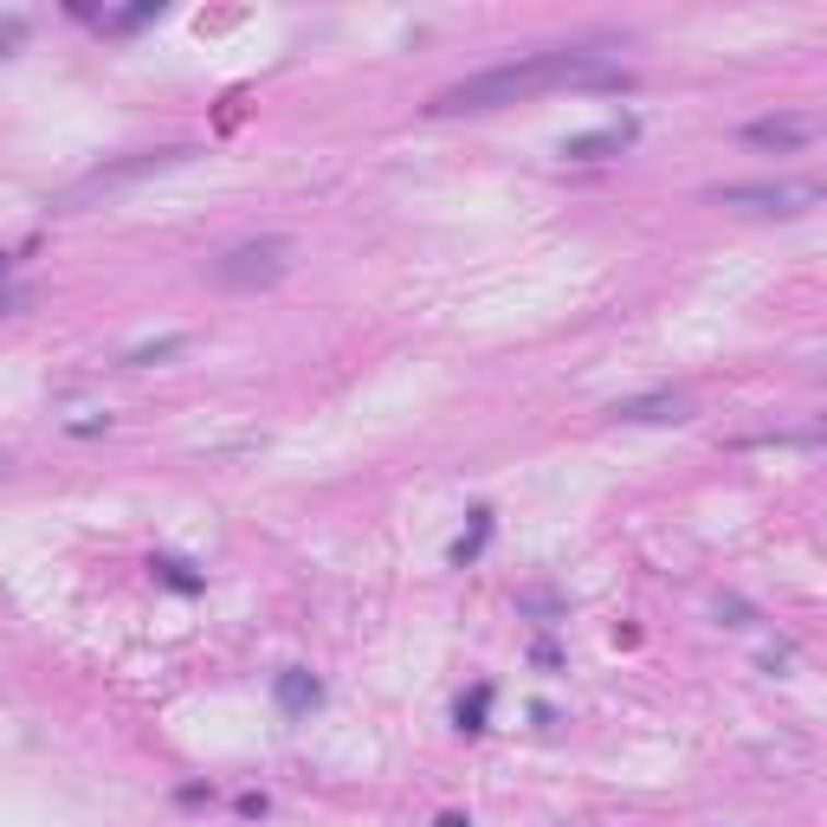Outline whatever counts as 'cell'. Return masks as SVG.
<instances>
[{
  "mask_svg": "<svg viewBox=\"0 0 827 827\" xmlns=\"http://www.w3.org/2000/svg\"><path fill=\"white\" fill-rule=\"evenodd\" d=\"M104 427H110L104 414H91V420H71V433H78V440H91V433H104Z\"/></svg>",
  "mask_w": 827,
  "mask_h": 827,
  "instance_id": "ac0fdd59",
  "label": "cell"
},
{
  "mask_svg": "<svg viewBox=\"0 0 827 827\" xmlns=\"http://www.w3.org/2000/svg\"><path fill=\"white\" fill-rule=\"evenodd\" d=\"M485 711H491V686H473L459 698V731H485Z\"/></svg>",
  "mask_w": 827,
  "mask_h": 827,
  "instance_id": "7c38bea8",
  "label": "cell"
},
{
  "mask_svg": "<svg viewBox=\"0 0 827 827\" xmlns=\"http://www.w3.org/2000/svg\"><path fill=\"white\" fill-rule=\"evenodd\" d=\"M517 608H531V615H562V602H556V595H544V589L517 595Z\"/></svg>",
  "mask_w": 827,
  "mask_h": 827,
  "instance_id": "9a60e30c",
  "label": "cell"
},
{
  "mask_svg": "<svg viewBox=\"0 0 827 827\" xmlns=\"http://www.w3.org/2000/svg\"><path fill=\"white\" fill-rule=\"evenodd\" d=\"M201 149L195 142H168V149H137V155H117V162H97L91 175H78L71 188L53 195V213H84V207L110 201V195H124V188H137L149 175H162V168H182V162H195Z\"/></svg>",
  "mask_w": 827,
  "mask_h": 827,
  "instance_id": "7a4b0ae2",
  "label": "cell"
},
{
  "mask_svg": "<svg viewBox=\"0 0 827 827\" xmlns=\"http://www.w3.org/2000/svg\"><path fill=\"white\" fill-rule=\"evenodd\" d=\"M531 660H537V666H544V673H556V666H562V653H556L550 640H537V647H531Z\"/></svg>",
  "mask_w": 827,
  "mask_h": 827,
  "instance_id": "e0dca14e",
  "label": "cell"
},
{
  "mask_svg": "<svg viewBox=\"0 0 827 827\" xmlns=\"http://www.w3.org/2000/svg\"><path fill=\"white\" fill-rule=\"evenodd\" d=\"M188 343H195V337H182V330H175V337H155V343H137V349H124V356H117V369H155V362L182 356Z\"/></svg>",
  "mask_w": 827,
  "mask_h": 827,
  "instance_id": "9c48e42d",
  "label": "cell"
},
{
  "mask_svg": "<svg viewBox=\"0 0 827 827\" xmlns=\"http://www.w3.org/2000/svg\"><path fill=\"white\" fill-rule=\"evenodd\" d=\"M718 615L731 620V627H750V608H744V602H724V608H718Z\"/></svg>",
  "mask_w": 827,
  "mask_h": 827,
  "instance_id": "d6986e66",
  "label": "cell"
},
{
  "mask_svg": "<svg viewBox=\"0 0 827 827\" xmlns=\"http://www.w3.org/2000/svg\"><path fill=\"white\" fill-rule=\"evenodd\" d=\"M633 137H640V124H633V117H615L608 130L569 137L562 142V155H569V162H608V155H620V149H633Z\"/></svg>",
  "mask_w": 827,
  "mask_h": 827,
  "instance_id": "5b68a950",
  "label": "cell"
},
{
  "mask_svg": "<svg viewBox=\"0 0 827 827\" xmlns=\"http://www.w3.org/2000/svg\"><path fill=\"white\" fill-rule=\"evenodd\" d=\"M149 569H155L175 595H201V589H207V575H195V569H188V562H175V556H155Z\"/></svg>",
  "mask_w": 827,
  "mask_h": 827,
  "instance_id": "8fae6325",
  "label": "cell"
},
{
  "mask_svg": "<svg viewBox=\"0 0 827 827\" xmlns=\"http://www.w3.org/2000/svg\"><path fill=\"white\" fill-rule=\"evenodd\" d=\"M718 207H750V213H802V207L822 201L815 182H731V188H711Z\"/></svg>",
  "mask_w": 827,
  "mask_h": 827,
  "instance_id": "277c9868",
  "label": "cell"
},
{
  "mask_svg": "<svg viewBox=\"0 0 827 827\" xmlns=\"http://www.w3.org/2000/svg\"><path fill=\"white\" fill-rule=\"evenodd\" d=\"M544 91H633V71L602 53H582V46H550V53H524V59H504V66L433 91L427 117H479V110L544 97Z\"/></svg>",
  "mask_w": 827,
  "mask_h": 827,
  "instance_id": "6da1fadb",
  "label": "cell"
},
{
  "mask_svg": "<svg viewBox=\"0 0 827 827\" xmlns=\"http://www.w3.org/2000/svg\"><path fill=\"white\" fill-rule=\"evenodd\" d=\"M808 137H815L808 117H757V124H744V142H757V149H802Z\"/></svg>",
  "mask_w": 827,
  "mask_h": 827,
  "instance_id": "8992f818",
  "label": "cell"
},
{
  "mask_svg": "<svg viewBox=\"0 0 827 827\" xmlns=\"http://www.w3.org/2000/svg\"><path fill=\"white\" fill-rule=\"evenodd\" d=\"M162 13V0H137V7H124V13H97L110 33H130V26H142V20H155Z\"/></svg>",
  "mask_w": 827,
  "mask_h": 827,
  "instance_id": "4fadbf2b",
  "label": "cell"
},
{
  "mask_svg": "<svg viewBox=\"0 0 827 827\" xmlns=\"http://www.w3.org/2000/svg\"><path fill=\"white\" fill-rule=\"evenodd\" d=\"M485 544H491V511L479 504V511H473V531H466V537L453 544V562H459V569H466V562H479Z\"/></svg>",
  "mask_w": 827,
  "mask_h": 827,
  "instance_id": "30bf717a",
  "label": "cell"
},
{
  "mask_svg": "<svg viewBox=\"0 0 827 827\" xmlns=\"http://www.w3.org/2000/svg\"><path fill=\"white\" fill-rule=\"evenodd\" d=\"M20 39H26V20H20V13H7V20H0V53H13Z\"/></svg>",
  "mask_w": 827,
  "mask_h": 827,
  "instance_id": "2e32d148",
  "label": "cell"
},
{
  "mask_svg": "<svg viewBox=\"0 0 827 827\" xmlns=\"http://www.w3.org/2000/svg\"><path fill=\"white\" fill-rule=\"evenodd\" d=\"M691 401L686 395H640V401H620L615 420H686Z\"/></svg>",
  "mask_w": 827,
  "mask_h": 827,
  "instance_id": "ba28073f",
  "label": "cell"
},
{
  "mask_svg": "<svg viewBox=\"0 0 827 827\" xmlns=\"http://www.w3.org/2000/svg\"><path fill=\"white\" fill-rule=\"evenodd\" d=\"M0 272H7V253H0Z\"/></svg>",
  "mask_w": 827,
  "mask_h": 827,
  "instance_id": "44dd1931",
  "label": "cell"
},
{
  "mask_svg": "<svg viewBox=\"0 0 827 827\" xmlns=\"http://www.w3.org/2000/svg\"><path fill=\"white\" fill-rule=\"evenodd\" d=\"M324 704V686L304 673V666H291V673H278V711H291V718H304V711H317Z\"/></svg>",
  "mask_w": 827,
  "mask_h": 827,
  "instance_id": "52a82bcc",
  "label": "cell"
},
{
  "mask_svg": "<svg viewBox=\"0 0 827 827\" xmlns=\"http://www.w3.org/2000/svg\"><path fill=\"white\" fill-rule=\"evenodd\" d=\"M291 272V240H246V246H233L226 259H213V284H226V291H266L278 278Z\"/></svg>",
  "mask_w": 827,
  "mask_h": 827,
  "instance_id": "3957f363",
  "label": "cell"
},
{
  "mask_svg": "<svg viewBox=\"0 0 827 827\" xmlns=\"http://www.w3.org/2000/svg\"><path fill=\"white\" fill-rule=\"evenodd\" d=\"M440 827H473L466 815H440Z\"/></svg>",
  "mask_w": 827,
  "mask_h": 827,
  "instance_id": "ffe728a7",
  "label": "cell"
},
{
  "mask_svg": "<svg viewBox=\"0 0 827 827\" xmlns=\"http://www.w3.org/2000/svg\"><path fill=\"white\" fill-rule=\"evenodd\" d=\"M0 466H7V459H0Z\"/></svg>",
  "mask_w": 827,
  "mask_h": 827,
  "instance_id": "7402d4cb",
  "label": "cell"
},
{
  "mask_svg": "<svg viewBox=\"0 0 827 827\" xmlns=\"http://www.w3.org/2000/svg\"><path fill=\"white\" fill-rule=\"evenodd\" d=\"M26 304H33V291H26V284H7V291H0V317H20Z\"/></svg>",
  "mask_w": 827,
  "mask_h": 827,
  "instance_id": "5bb4252c",
  "label": "cell"
}]
</instances>
